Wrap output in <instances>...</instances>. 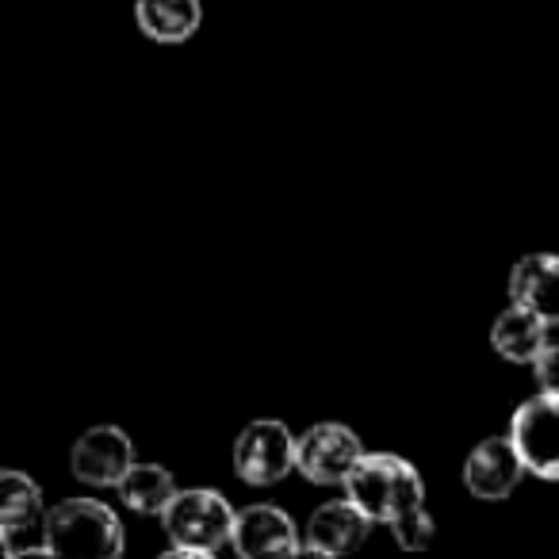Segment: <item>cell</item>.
Wrapping results in <instances>:
<instances>
[{
    "label": "cell",
    "mask_w": 559,
    "mask_h": 559,
    "mask_svg": "<svg viewBox=\"0 0 559 559\" xmlns=\"http://www.w3.org/2000/svg\"><path fill=\"white\" fill-rule=\"evenodd\" d=\"M43 544L62 559H123L127 533L111 506L96 498H66L47 510Z\"/></svg>",
    "instance_id": "cell-1"
},
{
    "label": "cell",
    "mask_w": 559,
    "mask_h": 559,
    "mask_svg": "<svg viewBox=\"0 0 559 559\" xmlns=\"http://www.w3.org/2000/svg\"><path fill=\"white\" fill-rule=\"evenodd\" d=\"M345 498L372 518V525H395L399 518L426 506V483L411 460L395 452H368L345 483Z\"/></svg>",
    "instance_id": "cell-2"
},
{
    "label": "cell",
    "mask_w": 559,
    "mask_h": 559,
    "mask_svg": "<svg viewBox=\"0 0 559 559\" xmlns=\"http://www.w3.org/2000/svg\"><path fill=\"white\" fill-rule=\"evenodd\" d=\"M162 525H165V533H169L173 548L218 551L223 544L234 540L238 510H234L218 490L192 487L173 498L169 510L162 513Z\"/></svg>",
    "instance_id": "cell-3"
},
{
    "label": "cell",
    "mask_w": 559,
    "mask_h": 559,
    "mask_svg": "<svg viewBox=\"0 0 559 559\" xmlns=\"http://www.w3.org/2000/svg\"><path fill=\"white\" fill-rule=\"evenodd\" d=\"M299 437L276 418H257L234 441V475L249 487H272L296 472Z\"/></svg>",
    "instance_id": "cell-4"
},
{
    "label": "cell",
    "mask_w": 559,
    "mask_h": 559,
    "mask_svg": "<svg viewBox=\"0 0 559 559\" xmlns=\"http://www.w3.org/2000/svg\"><path fill=\"white\" fill-rule=\"evenodd\" d=\"M365 444L342 421H319L299 437L296 452V472L304 479L319 483V487H337V483H349V475L357 472V464L365 460Z\"/></svg>",
    "instance_id": "cell-5"
},
{
    "label": "cell",
    "mask_w": 559,
    "mask_h": 559,
    "mask_svg": "<svg viewBox=\"0 0 559 559\" xmlns=\"http://www.w3.org/2000/svg\"><path fill=\"white\" fill-rule=\"evenodd\" d=\"M510 441L518 444L528 475L559 483V395H533L510 418Z\"/></svg>",
    "instance_id": "cell-6"
},
{
    "label": "cell",
    "mask_w": 559,
    "mask_h": 559,
    "mask_svg": "<svg viewBox=\"0 0 559 559\" xmlns=\"http://www.w3.org/2000/svg\"><path fill=\"white\" fill-rule=\"evenodd\" d=\"M134 464V441L119 426L85 429L70 452V472L88 487H119Z\"/></svg>",
    "instance_id": "cell-7"
},
{
    "label": "cell",
    "mask_w": 559,
    "mask_h": 559,
    "mask_svg": "<svg viewBox=\"0 0 559 559\" xmlns=\"http://www.w3.org/2000/svg\"><path fill=\"white\" fill-rule=\"evenodd\" d=\"M230 548L238 551V559H296L304 544H299V528L288 518V510L257 502L238 510Z\"/></svg>",
    "instance_id": "cell-8"
},
{
    "label": "cell",
    "mask_w": 559,
    "mask_h": 559,
    "mask_svg": "<svg viewBox=\"0 0 559 559\" xmlns=\"http://www.w3.org/2000/svg\"><path fill=\"white\" fill-rule=\"evenodd\" d=\"M525 460L510 437H487L464 460V487L483 502H502L525 479Z\"/></svg>",
    "instance_id": "cell-9"
},
{
    "label": "cell",
    "mask_w": 559,
    "mask_h": 559,
    "mask_svg": "<svg viewBox=\"0 0 559 559\" xmlns=\"http://www.w3.org/2000/svg\"><path fill=\"white\" fill-rule=\"evenodd\" d=\"M510 307H525L548 326H559V257L528 253L510 272Z\"/></svg>",
    "instance_id": "cell-10"
},
{
    "label": "cell",
    "mask_w": 559,
    "mask_h": 559,
    "mask_svg": "<svg viewBox=\"0 0 559 559\" xmlns=\"http://www.w3.org/2000/svg\"><path fill=\"white\" fill-rule=\"evenodd\" d=\"M368 533H372V518L360 510L357 502L342 498V502H322L307 521V544L330 551V556H353L365 548Z\"/></svg>",
    "instance_id": "cell-11"
},
{
    "label": "cell",
    "mask_w": 559,
    "mask_h": 559,
    "mask_svg": "<svg viewBox=\"0 0 559 559\" xmlns=\"http://www.w3.org/2000/svg\"><path fill=\"white\" fill-rule=\"evenodd\" d=\"M548 322L536 319L525 307H506L490 326V349L510 365H536L540 353L548 349Z\"/></svg>",
    "instance_id": "cell-12"
},
{
    "label": "cell",
    "mask_w": 559,
    "mask_h": 559,
    "mask_svg": "<svg viewBox=\"0 0 559 559\" xmlns=\"http://www.w3.org/2000/svg\"><path fill=\"white\" fill-rule=\"evenodd\" d=\"M134 24L146 39L177 47L200 32L203 4L200 0H134Z\"/></svg>",
    "instance_id": "cell-13"
},
{
    "label": "cell",
    "mask_w": 559,
    "mask_h": 559,
    "mask_svg": "<svg viewBox=\"0 0 559 559\" xmlns=\"http://www.w3.org/2000/svg\"><path fill=\"white\" fill-rule=\"evenodd\" d=\"M47 521V506H43V487L24 472H4L0 475V536L4 548H12L16 533Z\"/></svg>",
    "instance_id": "cell-14"
},
{
    "label": "cell",
    "mask_w": 559,
    "mask_h": 559,
    "mask_svg": "<svg viewBox=\"0 0 559 559\" xmlns=\"http://www.w3.org/2000/svg\"><path fill=\"white\" fill-rule=\"evenodd\" d=\"M116 490H119V498H123L127 510L142 513V518H162V513L169 510L173 498L180 495L173 472L162 464H134Z\"/></svg>",
    "instance_id": "cell-15"
},
{
    "label": "cell",
    "mask_w": 559,
    "mask_h": 559,
    "mask_svg": "<svg viewBox=\"0 0 559 559\" xmlns=\"http://www.w3.org/2000/svg\"><path fill=\"white\" fill-rule=\"evenodd\" d=\"M433 533H437L433 513H429L426 506H421V510H414V513H406V518H399L395 525H391V536H395V544L403 551L429 548V544H433Z\"/></svg>",
    "instance_id": "cell-16"
},
{
    "label": "cell",
    "mask_w": 559,
    "mask_h": 559,
    "mask_svg": "<svg viewBox=\"0 0 559 559\" xmlns=\"http://www.w3.org/2000/svg\"><path fill=\"white\" fill-rule=\"evenodd\" d=\"M533 372H536V383H540V395H559V345H548V349L540 353Z\"/></svg>",
    "instance_id": "cell-17"
},
{
    "label": "cell",
    "mask_w": 559,
    "mask_h": 559,
    "mask_svg": "<svg viewBox=\"0 0 559 559\" xmlns=\"http://www.w3.org/2000/svg\"><path fill=\"white\" fill-rule=\"evenodd\" d=\"M4 559H62V556H55V551L43 544V548H12Z\"/></svg>",
    "instance_id": "cell-18"
},
{
    "label": "cell",
    "mask_w": 559,
    "mask_h": 559,
    "mask_svg": "<svg viewBox=\"0 0 559 559\" xmlns=\"http://www.w3.org/2000/svg\"><path fill=\"white\" fill-rule=\"evenodd\" d=\"M157 559H215V551H192V548H169Z\"/></svg>",
    "instance_id": "cell-19"
},
{
    "label": "cell",
    "mask_w": 559,
    "mask_h": 559,
    "mask_svg": "<svg viewBox=\"0 0 559 559\" xmlns=\"http://www.w3.org/2000/svg\"><path fill=\"white\" fill-rule=\"evenodd\" d=\"M296 559H337V556H330V551L314 548V544H304V548L296 551Z\"/></svg>",
    "instance_id": "cell-20"
}]
</instances>
